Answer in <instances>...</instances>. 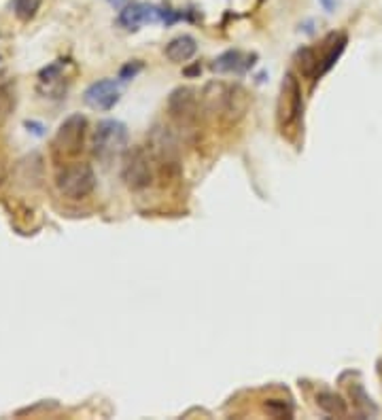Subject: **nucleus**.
Listing matches in <instances>:
<instances>
[{
	"instance_id": "obj_22",
	"label": "nucleus",
	"mask_w": 382,
	"mask_h": 420,
	"mask_svg": "<svg viewBox=\"0 0 382 420\" xmlns=\"http://www.w3.org/2000/svg\"><path fill=\"white\" fill-rule=\"evenodd\" d=\"M26 125H28V127H34V130H32L34 134H38V136L43 134V125H38V123H32V121H28Z\"/></svg>"
},
{
	"instance_id": "obj_17",
	"label": "nucleus",
	"mask_w": 382,
	"mask_h": 420,
	"mask_svg": "<svg viewBox=\"0 0 382 420\" xmlns=\"http://www.w3.org/2000/svg\"><path fill=\"white\" fill-rule=\"evenodd\" d=\"M40 0H13V11L21 21H28L36 15Z\"/></svg>"
},
{
	"instance_id": "obj_10",
	"label": "nucleus",
	"mask_w": 382,
	"mask_h": 420,
	"mask_svg": "<svg viewBox=\"0 0 382 420\" xmlns=\"http://www.w3.org/2000/svg\"><path fill=\"white\" fill-rule=\"evenodd\" d=\"M155 21H162L159 6L147 4V2H132L128 6H123L117 17V23L123 30H132V32L138 30L142 23H155Z\"/></svg>"
},
{
	"instance_id": "obj_8",
	"label": "nucleus",
	"mask_w": 382,
	"mask_h": 420,
	"mask_svg": "<svg viewBox=\"0 0 382 420\" xmlns=\"http://www.w3.org/2000/svg\"><path fill=\"white\" fill-rule=\"evenodd\" d=\"M168 110L181 125H189L198 117V91L191 87H179L168 98Z\"/></svg>"
},
{
	"instance_id": "obj_18",
	"label": "nucleus",
	"mask_w": 382,
	"mask_h": 420,
	"mask_svg": "<svg viewBox=\"0 0 382 420\" xmlns=\"http://www.w3.org/2000/svg\"><path fill=\"white\" fill-rule=\"evenodd\" d=\"M13 106H15V96H13L11 85H0V125L6 121Z\"/></svg>"
},
{
	"instance_id": "obj_24",
	"label": "nucleus",
	"mask_w": 382,
	"mask_h": 420,
	"mask_svg": "<svg viewBox=\"0 0 382 420\" xmlns=\"http://www.w3.org/2000/svg\"><path fill=\"white\" fill-rule=\"evenodd\" d=\"M0 183H2V181H0Z\"/></svg>"
},
{
	"instance_id": "obj_19",
	"label": "nucleus",
	"mask_w": 382,
	"mask_h": 420,
	"mask_svg": "<svg viewBox=\"0 0 382 420\" xmlns=\"http://www.w3.org/2000/svg\"><path fill=\"white\" fill-rule=\"evenodd\" d=\"M266 412L274 419H289L291 416V408L285 404V402H279V399H272L266 404Z\"/></svg>"
},
{
	"instance_id": "obj_13",
	"label": "nucleus",
	"mask_w": 382,
	"mask_h": 420,
	"mask_svg": "<svg viewBox=\"0 0 382 420\" xmlns=\"http://www.w3.org/2000/svg\"><path fill=\"white\" fill-rule=\"evenodd\" d=\"M317 406H319L325 414L336 416V419H342V416H347V414H349V406H347V402H344L340 395L330 393V391H323V393H319V395H317Z\"/></svg>"
},
{
	"instance_id": "obj_7",
	"label": "nucleus",
	"mask_w": 382,
	"mask_h": 420,
	"mask_svg": "<svg viewBox=\"0 0 382 420\" xmlns=\"http://www.w3.org/2000/svg\"><path fill=\"white\" fill-rule=\"evenodd\" d=\"M149 153L151 157L164 166V168H176L179 161V142L174 138V134L164 127V125H155L149 132Z\"/></svg>"
},
{
	"instance_id": "obj_12",
	"label": "nucleus",
	"mask_w": 382,
	"mask_h": 420,
	"mask_svg": "<svg viewBox=\"0 0 382 420\" xmlns=\"http://www.w3.org/2000/svg\"><path fill=\"white\" fill-rule=\"evenodd\" d=\"M251 64H253V62H251L249 55H245L242 51L232 49V51L221 53V55L215 59L213 70H215V72H236V74H240V72L249 70Z\"/></svg>"
},
{
	"instance_id": "obj_1",
	"label": "nucleus",
	"mask_w": 382,
	"mask_h": 420,
	"mask_svg": "<svg viewBox=\"0 0 382 420\" xmlns=\"http://www.w3.org/2000/svg\"><path fill=\"white\" fill-rule=\"evenodd\" d=\"M204 104L210 113L221 117L225 123H236L249 108V93L240 85L210 83L204 89Z\"/></svg>"
},
{
	"instance_id": "obj_16",
	"label": "nucleus",
	"mask_w": 382,
	"mask_h": 420,
	"mask_svg": "<svg viewBox=\"0 0 382 420\" xmlns=\"http://www.w3.org/2000/svg\"><path fill=\"white\" fill-rule=\"evenodd\" d=\"M344 47H347V36H344V34H340V36H338V42L330 45V51H327V55L323 57V66L319 68V76H321V74H325V72H327V70L338 62V57L342 55Z\"/></svg>"
},
{
	"instance_id": "obj_4",
	"label": "nucleus",
	"mask_w": 382,
	"mask_h": 420,
	"mask_svg": "<svg viewBox=\"0 0 382 420\" xmlns=\"http://www.w3.org/2000/svg\"><path fill=\"white\" fill-rule=\"evenodd\" d=\"M151 153L142 147H134L125 153L121 178L132 191H142L153 183V161Z\"/></svg>"
},
{
	"instance_id": "obj_23",
	"label": "nucleus",
	"mask_w": 382,
	"mask_h": 420,
	"mask_svg": "<svg viewBox=\"0 0 382 420\" xmlns=\"http://www.w3.org/2000/svg\"><path fill=\"white\" fill-rule=\"evenodd\" d=\"M323 4H325L327 8H332V6H334V0H323Z\"/></svg>"
},
{
	"instance_id": "obj_9",
	"label": "nucleus",
	"mask_w": 382,
	"mask_h": 420,
	"mask_svg": "<svg viewBox=\"0 0 382 420\" xmlns=\"http://www.w3.org/2000/svg\"><path fill=\"white\" fill-rule=\"evenodd\" d=\"M83 100L89 108L94 110H111L117 102H119V85L113 81V79H102V81H96L91 83L85 93H83Z\"/></svg>"
},
{
	"instance_id": "obj_6",
	"label": "nucleus",
	"mask_w": 382,
	"mask_h": 420,
	"mask_svg": "<svg viewBox=\"0 0 382 420\" xmlns=\"http://www.w3.org/2000/svg\"><path fill=\"white\" fill-rule=\"evenodd\" d=\"M276 113H279V125L283 130L289 127L302 113V89H300V81L296 79L293 72H287L283 76Z\"/></svg>"
},
{
	"instance_id": "obj_20",
	"label": "nucleus",
	"mask_w": 382,
	"mask_h": 420,
	"mask_svg": "<svg viewBox=\"0 0 382 420\" xmlns=\"http://www.w3.org/2000/svg\"><path fill=\"white\" fill-rule=\"evenodd\" d=\"M140 70H142V62H140V59H132V62H128V64L121 68L119 79H121V81H130V79H134Z\"/></svg>"
},
{
	"instance_id": "obj_2",
	"label": "nucleus",
	"mask_w": 382,
	"mask_h": 420,
	"mask_svg": "<svg viewBox=\"0 0 382 420\" xmlns=\"http://www.w3.org/2000/svg\"><path fill=\"white\" fill-rule=\"evenodd\" d=\"M128 127L117 119H104L94 130V155L102 161H108L121 155L128 147Z\"/></svg>"
},
{
	"instance_id": "obj_11",
	"label": "nucleus",
	"mask_w": 382,
	"mask_h": 420,
	"mask_svg": "<svg viewBox=\"0 0 382 420\" xmlns=\"http://www.w3.org/2000/svg\"><path fill=\"white\" fill-rule=\"evenodd\" d=\"M196 51H198V42H196V38L189 36V34H181V36L172 38V40L166 45V49H164L166 57H168L170 62H174V64H185V62H189V59L196 55Z\"/></svg>"
},
{
	"instance_id": "obj_5",
	"label": "nucleus",
	"mask_w": 382,
	"mask_h": 420,
	"mask_svg": "<svg viewBox=\"0 0 382 420\" xmlns=\"http://www.w3.org/2000/svg\"><path fill=\"white\" fill-rule=\"evenodd\" d=\"M85 127L87 119L81 113L70 115L68 119L62 121V125L55 132L53 147L60 155L64 157H74L83 151V140H85Z\"/></svg>"
},
{
	"instance_id": "obj_3",
	"label": "nucleus",
	"mask_w": 382,
	"mask_h": 420,
	"mask_svg": "<svg viewBox=\"0 0 382 420\" xmlns=\"http://www.w3.org/2000/svg\"><path fill=\"white\" fill-rule=\"evenodd\" d=\"M96 187V174L89 164H70L57 174V189L68 200H83Z\"/></svg>"
},
{
	"instance_id": "obj_15",
	"label": "nucleus",
	"mask_w": 382,
	"mask_h": 420,
	"mask_svg": "<svg viewBox=\"0 0 382 420\" xmlns=\"http://www.w3.org/2000/svg\"><path fill=\"white\" fill-rule=\"evenodd\" d=\"M296 64L300 66L304 76H313L319 74V57L310 47H302L296 55Z\"/></svg>"
},
{
	"instance_id": "obj_14",
	"label": "nucleus",
	"mask_w": 382,
	"mask_h": 420,
	"mask_svg": "<svg viewBox=\"0 0 382 420\" xmlns=\"http://www.w3.org/2000/svg\"><path fill=\"white\" fill-rule=\"evenodd\" d=\"M43 93H60L62 91V62H55L38 72V87H45Z\"/></svg>"
},
{
	"instance_id": "obj_21",
	"label": "nucleus",
	"mask_w": 382,
	"mask_h": 420,
	"mask_svg": "<svg viewBox=\"0 0 382 420\" xmlns=\"http://www.w3.org/2000/svg\"><path fill=\"white\" fill-rule=\"evenodd\" d=\"M351 395H353V399H359V402H357V406H359V408H364V406H366L368 410L376 412V408L370 404L372 399H368V395L364 393V389H361V387H353V389H351Z\"/></svg>"
}]
</instances>
